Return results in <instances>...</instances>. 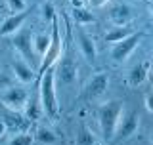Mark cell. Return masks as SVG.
Wrapping results in <instances>:
<instances>
[{"label":"cell","mask_w":153,"mask_h":145,"mask_svg":"<svg viewBox=\"0 0 153 145\" xmlns=\"http://www.w3.org/2000/svg\"><path fill=\"white\" fill-rule=\"evenodd\" d=\"M123 109H124V105L119 99H111V101H105V103L100 105L98 122H100L103 141H113L117 126H119V120L123 117Z\"/></svg>","instance_id":"cell-1"},{"label":"cell","mask_w":153,"mask_h":145,"mask_svg":"<svg viewBox=\"0 0 153 145\" xmlns=\"http://www.w3.org/2000/svg\"><path fill=\"white\" fill-rule=\"evenodd\" d=\"M42 109L48 117H57V95H56V65L50 67L40 76V90H38Z\"/></svg>","instance_id":"cell-2"},{"label":"cell","mask_w":153,"mask_h":145,"mask_svg":"<svg viewBox=\"0 0 153 145\" xmlns=\"http://www.w3.org/2000/svg\"><path fill=\"white\" fill-rule=\"evenodd\" d=\"M61 52H63V38H61V33H59V21H57V16L52 19V33H50V46H48L46 54L42 55L40 59V65H38V72L36 76L40 78L44 72L54 67L57 63V59L61 57Z\"/></svg>","instance_id":"cell-3"},{"label":"cell","mask_w":153,"mask_h":145,"mask_svg":"<svg viewBox=\"0 0 153 145\" xmlns=\"http://www.w3.org/2000/svg\"><path fill=\"white\" fill-rule=\"evenodd\" d=\"M76 75H79V65H76L73 52H71V48H63L61 57L56 63V78H59L61 84L69 86L76 80Z\"/></svg>","instance_id":"cell-4"},{"label":"cell","mask_w":153,"mask_h":145,"mask_svg":"<svg viewBox=\"0 0 153 145\" xmlns=\"http://www.w3.org/2000/svg\"><path fill=\"white\" fill-rule=\"evenodd\" d=\"M142 38H143L142 31H134L130 36H126V38H123L121 42L113 44V48H111V61L113 63H124V61L132 55V52L138 48Z\"/></svg>","instance_id":"cell-5"},{"label":"cell","mask_w":153,"mask_h":145,"mask_svg":"<svg viewBox=\"0 0 153 145\" xmlns=\"http://www.w3.org/2000/svg\"><path fill=\"white\" fill-rule=\"evenodd\" d=\"M29 94L23 86H10L0 92V103L12 111H23L27 107Z\"/></svg>","instance_id":"cell-6"},{"label":"cell","mask_w":153,"mask_h":145,"mask_svg":"<svg viewBox=\"0 0 153 145\" xmlns=\"http://www.w3.org/2000/svg\"><path fill=\"white\" fill-rule=\"evenodd\" d=\"M12 44L16 46L19 55L27 61V63H35V50H33V33L31 29H19L16 35H12Z\"/></svg>","instance_id":"cell-7"},{"label":"cell","mask_w":153,"mask_h":145,"mask_svg":"<svg viewBox=\"0 0 153 145\" xmlns=\"http://www.w3.org/2000/svg\"><path fill=\"white\" fill-rule=\"evenodd\" d=\"M107 88H109V75L107 72H96V75H92L90 80L86 82L82 94L88 101H92V99L102 98L105 92H107Z\"/></svg>","instance_id":"cell-8"},{"label":"cell","mask_w":153,"mask_h":145,"mask_svg":"<svg viewBox=\"0 0 153 145\" xmlns=\"http://www.w3.org/2000/svg\"><path fill=\"white\" fill-rule=\"evenodd\" d=\"M138 124H140V115L138 113H128V115H124V117H121L113 139L124 141V139L132 138L134 134H136V130H138Z\"/></svg>","instance_id":"cell-9"},{"label":"cell","mask_w":153,"mask_h":145,"mask_svg":"<svg viewBox=\"0 0 153 145\" xmlns=\"http://www.w3.org/2000/svg\"><path fill=\"white\" fill-rule=\"evenodd\" d=\"M109 19H111V23L115 27H126L134 21V10L126 2L113 4L111 10H109Z\"/></svg>","instance_id":"cell-10"},{"label":"cell","mask_w":153,"mask_h":145,"mask_svg":"<svg viewBox=\"0 0 153 145\" xmlns=\"http://www.w3.org/2000/svg\"><path fill=\"white\" fill-rule=\"evenodd\" d=\"M76 40H79V50L82 57L90 65H94L96 59H98V48H96L94 38L86 35V31H82V29H76Z\"/></svg>","instance_id":"cell-11"},{"label":"cell","mask_w":153,"mask_h":145,"mask_svg":"<svg viewBox=\"0 0 153 145\" xmlns=\"http://www.w3.org/2000/svg\"><path fill=\"white\" fill-rule=\"evenodd\" d=\"M31 13V10H25V12H19V13H12L10 17L4 19V23L0 25V35L2 36H12L16 35V33L19 31V29L23 27V23H25L27 16Z\"/></svg>","instance_id":"cell-12"},{"label":"cell","mask_w":153,"mask_h":145,"mask_svg":"<svg viewBox=\"0 0 153 145\" xmlns=\"http://www.w3.org/2000/svg\"><path fill=\"white\" fill-rule=\"evenodd\" d=\"M12 69H13L16 78L21 82V84H31V82L36 80V72L33 71V67L29 65L25 59H16L12 63Z\"/></svg>","instance_id":"cell-13"},{"label":"cell","mask_w":153,"mask_h":145,"mask_svg":"<svg viewBox=\"0 0 153 145\" xmlns=\"http://www.w3.org/2000/svg\"><path fill=\"white\" fill-rule=\"evenodd\" d=\"M147 75H149V61H142V63L132 67L130 75H128V84L138 88V86H142L147 80Z\"/></svg>","instance_id":"cell-14"},{"label":"cell","mask_w":153,"mask_h":145,"mask_svg":"<svg viewBox=\"0 0 153 145\" xmlns=\"http://www.w3.org/2000/svg\"><path fill=\"white\" fill-rule=\"evenodd\" d=\"M0 118H2V122L8 126H16V128H23L27 122V117H23L21 111H12L8 107H4L2 105V111H0Z\"/></svg>","instance_id":"cell-15"},{"label":"cell","mask_w":153,"mask_h":145,"mask_svg":"<svg viewBox=\"0 0 153 145\" xmlns=\"http://www.w3.org/2000/svg\"><path fill=\"white\" fill-rule=\"evenodd\" d=\"M75 145H98V138L86 124H80L75 136Z\"/></svg>","instance_id":"cell-16"},{"label":"cell","mask_w":153,"mask_h":145,"mask_svg":"<svg viewBox=\"0 0 153 145\" xmlns=\"http://www.w3.org/2000/svg\"><path fill=\"white\" fill-rule=\"evenodd\" d=\"M42 115H44V109H42L40 98L29 99L27 101V107H25V117H27L29 122H36V120H40Z\"/></svg>","instance_id":"cell-17"},{"label":"cell","mask_w":153,"mask_h":145,"mask_svg":"<svg viewBox=\"0 0 153 145\" xmlns=\"http://www.w3.org/2000/svg\"><path fill=\"white\" fill-rule=\"evenodd\" d=\"M71 17L75 19L76 25H92V23H96V17L92 16V12L88 8H73Z\"/></svg>","instance_id":"cell-18"},{"label":"cell","mask_w":153,"mask_h":145,"mask_svg":"<svg viewBox=\"0 0 153 145\" xmlns=\"http://www.w3.org/2000/svg\"><path fill=\"white\" fill-rule=\"evenodd\" d=\"M132 29L130 27H113V29H109L107 33H105V42H111V44H117V42H121L123 38H126V36H130L132 35Z\"/></svg>","instance_id":"cell-19"},{"label":"cell","mask_w":153,"mask_h":145,"mask_svg":"<svg viewBox=\"0 0 153 145\" xmlns=\"http://www.w3.org/2000/svg\"><path fill=\"white\" fill-rule=\"evenodd\" d=\"M48 46H50V33H38V35H33V50H35L36 55H42L46 54Z\"/></svg>","instance_id":"cell-20"},{"label":"cell","mask_w":153,"mask_h":145,"mask_svg":"<svg viewBox=\"0 0 153 145\" xmlns=\"http://www.w3.org/2000/svg\"><path fill=\"white\" fill-rule=\"evenodd\" d=\"M35 139L38 143H42V145H54L57 141V136H56V132L52 128H48V126H40L36 130V134H35Z\"/></svg>","instance_id":"cell-21"},{"label":"cell","mask_w":153,"mask_h":145,"mask_svg":"<svg viewBox=\"0 0 153 145\" xmlns=\"http://www.w3.org/2000/svg\"><path fill=\"white\" fill-rule=\"evenodd\" d=\"M33 141H35V136H31L27 132H19L16 136H12L8 145H33Z\"/></svg>","instance_id":"cell-22"},{"label":"cell","mask_w":153,"mask_h":145,"mask_svg":"<svg viewBox=\"0 0 153 145\" xmlns=\"http://www.w3.org/2000/svg\"><path fill=\"white\" fill-rule=\"evenodd\" d=\"M6 6L12 13H19L27 10V2L25 0H6Z\"/></svg>","instance_id":"cell-23"},{"label":"cell","mask_w":153,"mask_h":145,"mask_svg":"<svg viewBox=\"0 0 153 145\" xmlns=\"http://www.w3.org/2000/svg\"><path fill=\"white\" fill-rule=\"evenodd\" d=\"M42 16H44L46 21H52L57 13H56V8H54V4L52 2H44L42 4Z\"/></svg>","instance_id":"cell-24"},{"label":"cell","mask_w":153,"mask_h":145,"mask_svg":"<svg viewBox=\"0 0 153 145\" xmlns=\"http://www.w3.org/2000/svg\"><path fill=\"white\" fill-rule=\"evenodd\" d=\"M10 86H12V78H10V76H6V75H0V92L6 90V88H10Z\"/></svg>","instance_id":"cell-25"},{"label":"cell","mask_w":153,"mask_h":145,"mask_svg":"<svg viewBox=\"0 0 153 145\" xmlns=\"http://www.w3.org/2000/svg\"><path fill=\"white\" fill-rule=\"evenodd\" d=\"M86 2H88V8H103L111 0H86Z\"/></svg>","instance_id":"cell-26"},{"label":"cell","mask_w":153,"mask_h":145,"mask_svg":"<svg viewBox=\"0 0 153 145\" xmlns=\"http://www.w3.org/2000/svg\"><path fill=\"white\" fill-rule=\"evenodd\" d=\"M146 109L149 111V113H153V94H149L146 98Z\"/></svg>","instance_id":"cell-27"},{"label":"cell","mask_w":153,"mask_h":145,"mask_svg":"<svg viewBox=\"0 0 153 145\" xmlns=\"http://www.w3.org/2000/svg\"><path fill=\"white\" fill-rule=\"evenodd\" d=\"M4 132H6V124H4V122H2V118H0V136H2Z\"/></svg>","instance_id":"cell-28"},{"label":"cell","mask_w":153,"mask_h":145,"mask_svg":"<svg viewBox=\"0 0 153 145\" xmlns=\"http://www.w3.org/2000/svg\"><path fill=\"white\" fill-rule=\"evenodd\" d=\"M147 8H149V12H151V16H153V0H149V2H147Z\"/></svg>","instance_id":"cell-29"},{"label":"cell","mask_w":153,"mask_h":145,"mask_svg":"<svg viewBox=\"0 0 153 145\" xmlns=\"http://www.w3.org/2000/svg\"><path fill=\"white\" fill-rule=\"evenodd\" d=\"M151 143H153V132H151Z\"/></svg>","instance_id":"cell-30"},{"label":"cell","mask_w":153,"mask_h":145,"mask_svg":"<svg viewBox=\"0 0 153 145\" xmlns=\"http://www.w3.org/2000/svg\"><path fill=\"white\" fill-rule=\"evenodd\" d=\"M151 84H153V78H151Z\"/></svg>","instance_id":"cell-31"}]
</instances>
